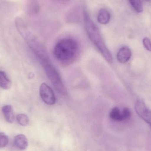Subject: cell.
Here are the masks:
<instances>
[{
	"mask_svg": "<svg viewBox=\"0 0 151 151\" xmlns=\"http://www.w3.org/2000/svg\"><path fill=\"white\" fill-rule=\"evenodd\" d=\"M83 14L85 29L89 38L105 60L111 63V54L106 45L97 26L92 21L86 10H83Z\"/></svg>",
	"mask_w": 151,
	"mask_h": 151,
	"instance_id": "1",
	"label": "cell"
},
{
	"mask_svg": "<svg viewBox=\"0 0 151 151\" xmlns=\"http://www.w3.org/2000/svg\"><path fill=\"white\" fill-rule=\"evenodd\" d=\"M78 50L79 46L75 40L69 38L63 39L54 47V56L58 61L68 63L75 59Z\"/></svg>",
	"mask_w": 151,
	"mask_h": 151,
	"instance_id": "2",
	"label": "cell"
},
{
	"mask_svg": "<svg viewBox=\"0 0 151 151\" xmlns=\"http://www.w3.org/2000/svg\"><path fill=\"white\" fill-rule=\"evenodd\" d=\"M37 58L43 66L48 78L58 91L62 95L66 94V90L62 81V79L55 68L50 63L46 52L39 55Z\"/></svg>",
	"mask_w": 151,
	"mask_h": 151,
	"instance_id": "3",
	"label": "cell"
},
{
	"mask_svg": "<svg viewBox=\"0 0 151 151\" xmlns=\"http://www.w3.org/2000/svg\"><path fill=\"white\" fill-rule=\"evenodd\" d=\"M135 109L137 114L149 124L151 129V111L142 100H137L135 105Z\"/></svg>",
	"mask_w": 151,
	"mask_h": 151,
	"instance_id": "4",
	"label": "cell"
},
{
	"mask_svg": "<svg viewBox=\"0 0 151 151\" xmlns=\"http://www.w3.org/2000/svg\"><path fill=\"white\" fill-rule=\"evenodd\" d=\"M40 96L42 101L47 104L52 105L56 102V97L53 90L45 83H42L40 87Z\"/></svg>",
	"mask_w": 151,
	"mask_h": 151,
	"instance_id": "5",
	"label": "cell"
},
{
	"mask_svg": "<svg viewBox=\"0 0 151 151\" xmlns=\"http://www.w3.org/2000/svg\"><path fill=\"white\" fill-rule=\"evenodd\" d=\"M131 51L130 49L127 47L121 48L117 55V60L121 63H125L130 59Z\"/></svg>",
	"mask_w": 151,
	"mask_h": 151,
	"instance_id": "6",
	"label": "cell"
},
{
	"mask_svg": "<svg viewBox=\"0 0 151 151\" xmlns=\"http://www.w3.org/2000/svg\"><path fill=\"white\" fill-rule=\"evenodd\" d=\"M14 143L15 146L21 150H25L28 146V140L26 137L23 134H19L15 137Z\"/></svg>",
	"mask_w": 151,
	"mask_h": 151,
	"instance_id": "7",
	"label": "cell"
},
{
	"mask_svg": "<svg viewBox=\"0 0 151 151\" xmlns=\"http://www.w3.org/2000/svg\"><path fill=\"white\" fill-rule=\"evenodd\" d=\"M15 24L17 29L20 33V35L24 39H27L29 35V32L24 20L21 18L17 17L15 19Z\"/></svg>",
	"mask_w": 151,
	"mask_h": 151,
	"instance_id": "8",
	"label": "cell"
},
{
	"mask_svg": "<svg viewBox=\"0 0 151 151\" xmlns=\"http://www.w3.org/2000/svg\"><path fill=\"white\" fill-rule=\"evenodd\" d=\"M2 111L7 122L9 123H12L14 122L15 117L13 108L12 106L7 105L3 106Z\"/></svg>",
	"mask_w": 151,
	"mask_h": 151,
	"instance_id": "9",
	"label": "cell"
},
{
	"mask_svg": "<svg viewBox=\"0 0 151 151\" xmlns=\"http://www.w3.org/2000/svg\"><path fill=\"white\" fill-rule=\"evenodd\" d=\"M111 19L110 12L106 9H101L99 12L97 17L98 22L101 24H108Z\"/></svg>",
	"mask_w": 151,
	"mask_h": 151,
	"instance_id": "10",
	"label": "cell"
},
{
	"mask_svg": "<svg viewBox=\"0 0 151 151\" xmlns=\"http://www.w3.org/2000/svg\"><path fill=\"white\" fill-rule=\"evenodd\" d=\"M12 83L6 73L4 71H0V87L4 89H9L11 86Z\"/></svg>",
	"mask_w": 151,
	"mask_h": 151,
	"instance_id": "11",
	"label": "cell"
},
{
	"mask_svg": "<svg viewBox=\"0 0 151 151\" xmlns=\"http://www.w3.org/2000/svg\"><path fill=\"white\" fill-rule=\"evenodd\" d=\"M110 117L113 120L117 122L122 121V112L118 107H114L110 113Z\"/></svg>",
	"mask_w": 151,
	"mask_h": 151,
	"instance_id": "12",
	"label": "cell"
},
{
	"mask_svg": "<svg viewBox=\"0 0 151 151\" xmlns=\"http://www.w3.org/2000/svg\"><path fill=\"white\" fill-rule=\"evenodd\" d=\"M129 1L137 12L141 13L143 11V6L141 0H129Z\"/></svg>",
	"mask_w": 151,
	"mask_h": 151,
	"instance_id": "13",
	"label": "cell"
},
{
	"mask_svg": "<svg viewBox=\"0 0 151 151\" xmlns=\"http://www.w3.org/2000/svg\"><path fill=\"white\" fill-rule=\"evenodd\" d=\"M17 120L19 124L23 127L27 126L29 124V119L26 114H18L17 116Z\"/></svg>",
	"mask_w": 151,
	"mask_h": 151,
	"instance_id": "14",
	"label": "cell"
},
{
	"mask_svg": "<svg viewBox=\"0 0 151 151\" xmlns=\"http://www.w3.org/2000/svg\"><path fill=\"white\" fill-rule=\"evenodd\" d=\"M9 142L8 136L4 133H0V148H3L7 146Z\"/></svg>",
	"mask_w": 151,
	"mask_h": 151,
	"instance_id": "15",
	"label": "cell"
},
{
	"mask_svg": "<svg viewBox=\"0 0 151 151\" xmlns=\"http://www.w3.org/2000/svg\"><path fill=\"white\" fill-rule=\"evenodd\" d=\"M131 111L128 108H127V107L124 108L122 112V121L129 119L131 116Z\"/></svg>",
	"mask_w": 151,
	"mask_h": 151,
	"instance_id": "16",
	"label": "cell"
},
{
	"mask_svg": "<svg viewBox=\"0 0 151 151\" xmlns=\"http://www.w3.org/2000/svg\"><path fill=\"white\" fill-rule=\"evenodd\" d=\"M144 46L148 51H151V41L148 37H145L143 40Z\"/></svg>",
	"mask_w": 151,
	"mask_h": 151,
	"instance_id": "17",
	"label": "cell"
},
{
	"mask_svg": "<svg viewBox=\"0 0 151 151\" xmlns=\"http://www.w3.org/2000/svg\"><path fill=\"white\" fill-rule=\"evenodd\" d=\"M59 1L63 3H67L69 2L70 0H59Z\"/></svg>",
	"mask_w": 151,
	"mask_h": 151,
	"instance_id": "18",
	"label": "cell"
},
{
	"mask_svg": "<svg viewBox=\"0 0 151 151\" xmlns=\"http://www.w3.org/2000/svg\"><path fill=\"white\" fill-rule=\"evenodd\" d=\"M145 1H150V0H145Z\"/></svg>",
	"mask_w": 151,
	"mask_h": 151,
	"instance_id": "19",
	"label": "cell"
}]
</instances>
